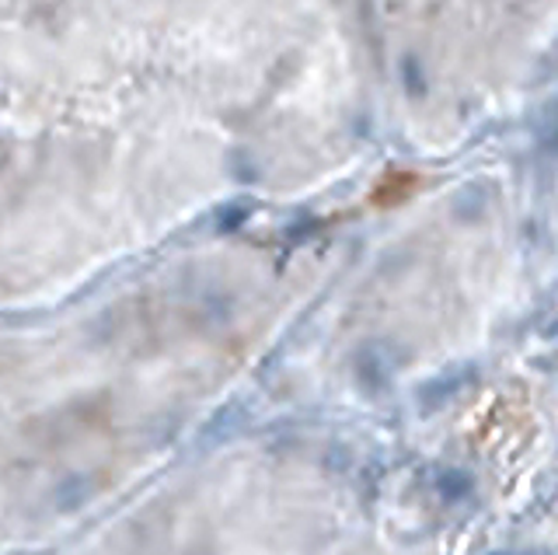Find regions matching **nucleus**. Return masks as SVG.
Masks as SVG:
<instances>
[{"mask_svg":"<svg viewBox=\"0 0 558 555\" xmlns=\"http://www.w3.org/2000/svg\"><path fill=\"white\" fill-rule=\"evenodd\" d=\"M418 189H423V176H415V171H405V168H395L388 176H380L377 185L371 189V206L374 210H395V206L409 203Z\"/></svg>","mask_w":558,"mask_h":555,"instance_id":"nucleus-1","label":"nucleus"}]
</instances>
